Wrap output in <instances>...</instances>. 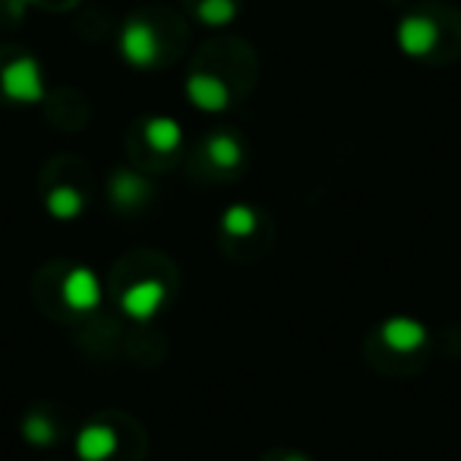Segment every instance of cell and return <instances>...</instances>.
Wrapping results in <instances>:
<instances>
[{
    "label": "cell",
    "instance_id": "1",
    "mask_svg": "<svg viewBox=\"0 0 461 461\" xmlns=\"http://www.w3.org/2000/svg\"><path fill=\"white\" fill-rule=\"evenodd\" d=\"M398 45L420 60H452L461 54V14L448 4H420L398 23Z\"/></svg>",
    "mask_w": 461,
    "mask_h": 461
},
{
    "label": "cell",
    "instance_id": "2",
    "mask_svg": "<svg viewBox=\"0 0 461 461\" xmlns=\"http://www.w3.org/2000/svg\"><path fill=\"white\" fill-rule=\"evenodd\" d=\"M180 45H184V26H180L177 16L161 7H149L133 14L121 35V51L133 67L167 64V58Z\"/></svg>",
    "mask_w": 461,
    "mask_h": 461
},
{
    "label": "cell",
    "instance_id": "3",
    "mask_svg": "<svg viewBox=\"0 0 461 461\" xmlns=\"http://www.w3.org/2000/svg\"><path fill=\"white\" fill-rule=\"evenodd\" d=\"M0 86H4V95L14 98V102H39L41 92H45L41 70L29 54H16L14 60L0 67Z\"/></svg>",
    "mask_w": 461,
    "mask_h": 461
},
{
    "label": "cell",
    "instance_id": "4",
    "mask_svg": "<svg viewBox=\"0 0 461 461\" xmlns=\"http://www.w3.org/2000/svg\"><path fill=\"white\" fill-rule=\"evenodd\" d=\"M184 7L196 23L212 26V29H221V26H228V23L238 20L240 0H184Z\"/></svg>",
    "mask_w": 461,
    "mask_h": 461
},
{
    "label": "cell",
    "instance_id": "5",
    "mask_svg": "<svg viewBox=\"0 0 461 461\" xmlns=\"http://www.w3.org/2000/svg\"><path fill=\"white\" fill-rule=\"evenodd\" d=\"M423 341H427V332L414 320H392L383 326V345L389 351H417Z\"/></svg>",
    "mask_w": 461,
    "mask_h": 461
},
{
    "label": "cell",
    "instance_id": "6",
    "mask_svg": "<svg viewBox=\"0 0 461 461\" xmlns=\"http://www.w3.org/2000/svg\"><path fill=\"white\" fill-rule=\"evenodd\" d=\"M64 297L70 301L73 310H92L98 303V282L89 269L70 272V278L64 282Z\"/></svg>",
    "mask_w": 461,
    "mask_h": 461
},
{
    "label": "cell",
    "instance_id": "7",
    "mask_svg": "<svg viewBox=\"0 0 461 461\" xmlns=\"http://www.w3.org/2000/svg\"><path fill=\"white\" fill-rule=\"evenodd\" d=\"M142 136H146V142L155 152H171V149L180 146V127L174 121H167V117H152V121H146Z\"/></svg>",
    "mask_w": 461,
    "mask_h": 461
},
{
    "label": "cell",
    "instance_id": "8",
    "mask_svg": "<svg viewBox=\"0 0 461 461\" xmlns=\"http://www.w3.org/2000/svg\"><path fill=\"white\" fill-rule=\"evenodd\" d=\"M209 158L215 161V165H240V142L234 140L230 133H215L209 140Z\"/></svg>",
    "mask_w": 461,
    "mask_h": 461
},
{
    "label": "cell",
    "instance_id": "9",
    "mask_svg": "<svg viewBox=\"0 0 461 461\" xmlns=\"http://www.w3.org/2000/svg\"><path fill=\"white\" fill-rule=\"evenodd\" d=\"M26 4H41V7H48V10H64V7H70V4H77V0H26Z\"/></svg>",
    "mask_w": 461,
    "mask_h": 461
}]
</instances>
